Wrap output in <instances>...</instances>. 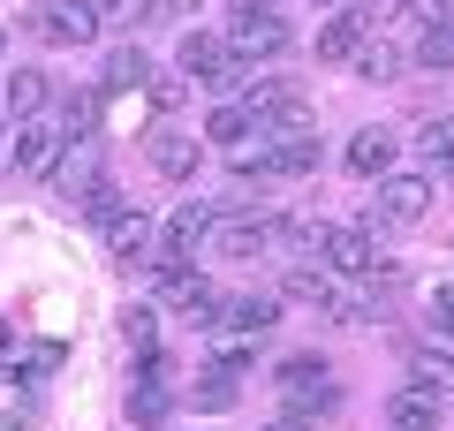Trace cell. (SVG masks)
Listing matches in <instances>:
<instances>
[{
    "mask_svg": "<svg viewBox=\"0 0 454 431\" xmlns=\"http://www.w3.org/2000/svg\"><path fill=\"white\" fill-rule=\"evenodd\" d=\"M38 106H46V76H38V68H16V76H8V114H16V121H38Z\"/></svg>",
    "mask_w": 454,
    "mask_h": 431,
    "instance_id": "22",
    "label": "cell"
},
{
    "mask_svg": "<svg viewBox=\"0 0 454 431\" xmlns=\"http://www.w3.org/2000/svg\"><path fill=\"white\" fill-rule=\"evenodd\" d=\"M8 341H16V333H8V318H0V349H8Z\"/></svg>",
    "mask_w": 454,
    "mask_h": 431,
    "instance_id": "42",
    "label": "cell"
},
{
    "mask_svg": "<svg viewBox=\"0 0 454 431\" xmlns=\"http://www.w3.org/2000/svg\"><path fill=\"white\" fill-rule=\"evenodd\" d=\"M145 91H152V106H160V114H175L182 98H190V76H182V68H152Z\"/></svg>",
    "mask_w": 454,
    "mask_h": 431,
    "instance_id": "26",
    "label": "cell"
},
{
    "mask_svg": "<svg viewBox=\"0 0 454 431\" xmlns=\"http://www.w3.org/2000/svg\"><path fill=\"white\" fill-rule=\"evenodd\" d=\"M220 318L235 325V333L258 341V333H273V325H280V303H273V295H235V303H220Z\"/></svg>",
    "mask_w": 454,
    "mask_h": 431,
    "instance_id": "15",
    "label": "cell"
},
{
    "mask_svg": "<svg viewBox=\"0 0 454 431\" xmlns=\"http://www.w3.org/2000/svg\"><path fill=\"white\" fill-rule=\"evenodd\" d=\"M243 364H250V349H220V356H212V371H220V379H235Z\"/></svg>",
    "mask_w": 454,
    "mask_h": 431,
    "instance_id": "36",
    "label": "cell"
},
{
    "mask_svg": "<svg viewBox=\"0 0 454 431\" xmlns=\"http://www.w3.org/2000/svg\"><path fill=\"white\" fill-rule=\"evenodd\" d=\"M61 121H46V114H38V121H16V144H8V167H16V175H53V167H61Z\"/></svg>",
    "mask_w": 454,
    "mask_h": 431,
    "instance_id": "6",
    "label": "cell"
},
{
    "mask_svg": "<svg viewBox=\"0 0 454 431\" xmlns=\"http://www.w3.org/2000/svg\"><path fill=\"white\" fill-rule=\"evenodd\" d=\"M23 23H31V38H46V46H91V38H98L91 0H38Z\"/></svg>",
    "mask_w": 454,
    "mask_h": 431,
    "instance_id": "4",
    "label": "cell"
},
{
    "mask_svg": "<svg viewBox=\"0 0 454 431\" xmlns=\"http://www.w3.org/2000/svg\"><path fill=\"white\" fill-rule=\"evenodd\" d=\"M265 167L273 175H318V137H273L265 144Z\"/></svg>",
    "mask_w": 454,
    "mask_h": 431,
    "instance_id": "17",
    "label": "cell"
},
{
    "mask_svg": "<svg viewBox=\"0 0 454 431\" xmlns=\"http://www.w3.org/2000/svg\"><path fill=\"white\" fill-rule=\"evenodd\" d=\"M318 257H325V272H379L372 227H318Z\"/></svg>",
    "mask_w": 454,
    "mask_h": 431,
    "instance_id": "8",
    "label": "cell"
},
{
    "mask_svg": "<svg viewBox=\"0 0 454 431\" xmlns=\"http://www.w3.org/2000/svg\"><path fill=\"white\" fill-rule=\"evenodd\" d=\"M197 401H205V409H227V401H235V379H212V386H205Z\"/></svg>",
    "mask_w": 454,
    "mask_h": 431,
    "instance_id": "37",
    "label": "cell"
},
{
    "mask_svg": "<svg viewBox=\"0 0 454 431\" xmlns=\"http://www.w3.org/2000/svg\"><path fill=\"white\" fill-rule=\"evenodd\" d=\"M348 68H356V76H394V68H402V61H394V46H387V38H364V46H356V61H348Z\"/></svg>",
    "mask_w": 454,
    "mask_h": 431,
    "instance_id": "28",
    "label": "cell"
},
{
    "mask_svg": "<svg viewBox=\"0 0 454 431\" xmlns=\"http://www.w3.org/2000/svg\"><path fill=\"white\" fill-rule=\"evenodd\" d=\"M387 424H394V431H439V401L417 394V386H402V394H394V409H387Z\"/></svg>",
    "mask_w": 454,
    "mask_h": 431,
    "instance_id": "20",
    "label": "cell"
},
{
    "mask_svg": "<svg viewBox=\"0 0 454 431\" xmlns=\"http://www.w3.org/2000/svg\"><path fill=\"white\" fill-rule=\"evenodd\" d=\"M175 68L190 83H212V91H235V83L250 76L235 53H227V38H212V31H182V46H175Z\"/></svg>",
    "mask_w": 454,
    "mask_h": 431,
    "instance_id": "1",
    "label": "cell"
},
{
    "mask_svg": "<svg viewBox=\"0 0 454 431\" xmlns=\"http://www.w3.org/2000/svg\"><path fill=\"white\" fill-rule=\"evenodd\" d=\"M152 167H160L167 182L197 175V137H190V129H160V137H152Z\"/></svg>",
    "mask_w": 454,
    "mask_h": 431,
    "instance_id": "10",
    "label": "cell"
},
{
    "mask_svg": "<svg viewBox=\"0 0 454 431\" xmlns=\"http://www.w3.org/2000/svg\"><path fill=\"white\" fill-rule=\"evenodd\" d=\"M273 386L288 394V409H295V416L333 409V379H325V364H318V356H288V364L273 371Z\"/></svg>",
    "mask_w": 454,
    "mask_h": 431,
    "instance_id": "5",
    "label": "cell"
},
{
    "mask_svg": "<svg viewBox=\"0 0 454 431\" xmlns=\"http://www.w3.org/2000/svg\"><path fill=\"white\" fill-rule=\"evenodd\" d=\"M152 280H160V295L182 310L190 325H220V287L205 280V272H190V265H167V257H152Z\"/></svg>",
    "mask_w": 454,
    "mask_h": 431,
    "instance_id": "2",
    "label": "cell"
},
{
    "mask_svg": "<svg viewBox=\"0 0 454 431\" xmlns=\"http://www.w3.org/2000/svg\"><path fill=\"white\" fill-rule=\"evenodd\" d=\"M106 250L121 257V265H137V257L152 250V220H145V212H114V220H106Z\"/></svg>",
    "mask_w": 454,
    "mask_h": 431,
    "instance_id": "14",
    "label": "cell"
},
{
    "mask_svg": "<svg viewBox=\"0 0 454 431\" xmlns=\"http://www.w3.org/2000/svg\"><path fill=\"white\" fill-rule=\"evenodd\" d=\"M227 53H235V61H273V53H288V23L273 16V8H265V16H235V31H227Z\"/></svg>",
    "mask_w": 454,
    "mask_h": 431,
    "instance_id": "7",
    "label": "cell"
},
{
    "mask_svg": "<svg viewBox=\"0 0 454 431\" xmlns=\"http://www.w3.org/2000/svg\"><path fill=\"white\" fill-rule=\"evenodd\" d=\"M152 16V0H91V23L98 31H129V23Z\"/></svg>",
    "mask_w": 454,
    "mask_h": 431,
    "instance_id": "25",
    "label": "cell"
},
{
    "mask_svg": "<svg viewBox=\"0 0 454 431\" xmlns=\"http://www.w3.org/2000/svg\"><path fill=\"white\" fill-rule=\"evenodd\" d=\"M212 250L220 257H258L265 250V220H243V212H235V220H212Z\"/></svg>",
    "mask_w": 454,
    "mask_h": 431,
    "instance_id": "12",
    "label": "cell"
},
{
    "mask_svg": "<svg viewBox=\"0 0 454 431\" xmlns=\"http://www.w3.org/2000/svg\"><path fill=\"white\" fill-rule=\"evenodd\" d=\"M417 152H424L432 167H454V114H439V121L424 129V137H417Z\"/></svg>",
    "mask_w": 454,
    "mask_h": 431,
    "instance_id": "27",
    "label": "cell"
},
{
    "mask_svg": "<svg viewBox=\"0 0 454 431\" xmlns=\"http://www.w3.org/2000/svg\"><path fill=\"white\" fill-rule=\"evenodd\" d=\"M348 167H356L364 182L394 175V137H387V129H356V137H348Z\"/></svg>",
    "mask_w": 454,
    "mask_h": 431,
    "instance_id": "11",
    "label": "cell"
},
{
    "mask_svg": "<svg viewBox=\"0 0 454 431\" xmlns=\"http://www.w3.org/2000/svg\"><path fill=\"white\" fill-rule=\"evenodd\" d=\"M417 68H454V31H424V46H417Z\"/></svg>",
    "mask_w": 454,
    "mask_h": 431,
    "instance_id": "30",
    "label": "cell"
},
{
    "mask_svg": "<svg viewBox=\"0 0 454 431\" xmlns=\"http://www.w3.org/2000/svg\"><path fill=\"white\" fill-rule=\"evenodd\" d=\"M424 212H432V182H424V175H379L372 227H417Z\"/></svg>",
    "mask_w": 454,
    "mask_h": 431,
    "instance_id": "3",
    "label": "cell"
},
{
    "mask_svg": "<svg viewBox=\"0 0 454 431\" xmlns=\"http://www.w3.org/2000/svg\"><path fill=\"white\" fill-rule=\"evenodd\" d=\"M235 16H265V0H235Z\"/></svg>",
    "mask_w": 454,
    "mask_h": 431,
    "instance_id": "41",
    "label": "cell"
},
{
    "mask_svg": "<svg viewBox=\"0 0 454 431\" xmlns=\"http://www.w3.org/2000/svg\"><path fill=\"white\" fill-rule=\"evenodd\" d=\"M280 295H288V303H318V310H333V303H340V287H333V272H325V265H295Z\"/></svg>",
    "mask_w": 454,
    "mask_h": 431,
    "instance_id": "18",
    "label": "cell"
},
{
    "mask_svg": "<svg viewBox=\"0 0 454 431\" xmlns=\"http://www.w3.org/2000/svg\"><path fill=\"white\" fill-rule=\"evenodd\" d=\"M325 318H340V325H364V318H372V303H356V295H340V303L325 310Z\"/></svg>",
    "mask_w": 454,
    "mask_h": 431,
    "instance_id": "34",
    "label": "cell"
},
{
    "mask_svg": "<svg viewBox=\"0 0 454 431\" xmlns=\"http://www.w3.org/2000/svg\"><path fill=\"white\" fill-rule=\"evenodd\" d=\"M98 114H106V91L91 83V91H76V98H68V114H61V137H91V129H98Z\"/></svg>",
    "mask_w": 454,
    "mask_h": 431,
    "instance_id": "24",
    "label": "cell"
},
{
    "mask_svg": "<svg viewBox=\"0 0 454 431\" xmlns=\"http://www.w3.org/2000/svg\"><path fill=\"white\" fill-rule=\"evenodd\" d=\"M424 318H432V333H439V341H454V287H439L432 303H424Z\"/></svg>",
    "mask_w": 454,
    "mask_h": 431,
    "instance_id": "32",
    "label": "cell"
},
{
    "mask_svg": "<svg viewBox=\"0 0 454 431\" xmlns=\"http://www.w3.org/2000/svg\"><path fill=\"white\" fill-rule=\"evenodd\" d=\"M409 386H417V394H454V356L447 349H417V356H409Z\"/></svg>",
    "mask_w": 454,
    "mask_h": 431,
    "instance_id": "16",
    "label": "cell"
},
{
    "mask_svg": "<svg viewBox=\"0 0 454 431\" xmlns=\"http://www.w3.org/2000/svg\"><path fill=\"white\" fill-rule=\"evenodd\" d=\"M0 53H8V31H0Z\"/></svg>",
    "mask_w": 454,
    "mask_h": 431,
    "instance_id": "43",
    "label": "cell"
},
{
    "mask_svg": "<svg viewBox=\"0 0 454 431\" xmlns=\"http://www.w3.org/2000/svg\"><path fill=\"white\" fill-rule=\"evenodd\" d=\"M409 8H417L432 31H454V0H409Z\"/></svg>",
    "mask_w": 454,
    "mask_h": 431,
    "instance_id": "33",
    "label": "cell"
},
{
    "mask_svg": "<svg viewBox=\"0 0 454 431\" xmlns=\"http://www.w3.org/2000/svg\"><path fill=\"white\" fill-rule=\"evenodd\" d=\"M76 205H83V220H98V227H106V220H114V212H121V197H114V182H106V175H98V182H91V190H83V197H76Z\"/></svg>",
    "mask_w": 454,
    "mask_h": 431,
    "instance_id": "29",
    "label": "cell"
},
{
    "mask_svg": "<svg viewBox=\"0 0 454 431\" xmlns=\"http://www.w3.org/2000/svg\"><path fill=\"white\" fill-rule=\"evenodd\" d=\"M190 8H205V0H152V16H190Z\"/></svg>",
    "mask_w": 454,
    "mask_h": 431,
    "instance_id": "39",
    "label": "cell"
},
{
    "mask_svg": "<svg viewBox=\"0 0 454 431\" xmlns=\"http://www.w3.org/2000/svg\"><path fill=\"white\" fill-rule=\"evenodd\" d=\"M250 129H258V121H250V106H220V114L205 121V144H220V152H243Z\"/></svg>",
    "mask_w": 454,
    "mask_h": 431,
    "instance_id": "21",
    "label": "cell"
},
{
    "mask_svg": "<svg viewBox=\"0 0 454 431\" xmlns=\"http://www.w3.org/2000/svg\"><path fill=\"white\" fill-rule=\"evenodd\" d=\"M53 182H61V197H83V190L98 182V152H91V144H83V152H68V160L53 167Z\"/></svg>",
    "mask_w": 454,
    "mask_h": 431,
    "instance_id": "23",
    "label": "cell"
},
{
    "mask_svg": "<svg viewBox=\"0 0 454 431\" xmlns=\"http://www.w3.org/2000/svg\"><path fill=\"white\" fill-rule=\"evenodd\" d=\"M265 431H310V416H295V409H280V416H273V424H265Z\"/></svg>",
    "mask_w": 454,
    "mask_h": 431,
    "instance_id": "40",
    "label": "cell"
},
{
    "mask_svg": "<svg viewBox=\"0 0 454 431\" xmlns=\"http://www.w3.org/2000/svg\"><path fill=\"white\" fill-rule=\"evenodd\" d=\"M402 8H409V0H364L356 16H364V23H387V16H402Z\"/></svg>",
    "mask_w": 454,
    "mask_h": 431,
    "instance_id": "35",
    "label": "cell"
},
{
    "mask_svg": "<svg viewBox=\"0 0 454 431\" xmlns=\"http://www.w3.org/2000/svg\"><path fill=\"white\" fill-rule=\"evenodd\" d=\"M205 235H212V212L205 205H175V212H167V227H160V257H167V265H190V250Z\"/></svg>",
    "mask_w": 454,
    "mask_h": 431,
    "instance_id": "9",
    "label": "cell"
},
{
    "mask_svg": "<svg viewBox=\"0 0 454 431\" xmlns=\"http://www.w3.org/2000/svg\"><path fill=\"white\" fill-rule=\"evenodd\" d=\"M152 333H160V318H152L145 303H137V310H121V341H129V349H152Z\"/></svg>",
    "mask_w": 454,
    "mask_h": 431,
    "instance_id": "31",
    "label": "cell"
},
{
    "mask_svg": "<svg viewBox=\"0 0 454 431\" xmlns=\"http://www.w3.org/2000/svg\"><path fill=\"white\" fill-rule=\"evenodd\" d=\"M16 424H23V401L8 394V386H0V431H16Z\"/></svg>",
    "mask_w": 454,
    "mask_h": 431,
    "instance_id": "38",
    "label": "cell"
},
{
    "mask_svg": "<svg viewBox=\"0 0 454 431\" xmlns=\"http://www.w3.org/2000/svg\"><path fill=\"white\" fill-rule=\"evenodd\" d=\"M145 83H152V61H145V53H137V46H121V53H106V76H98V91H145Z\"/></svg>",
    "mask_w": 454,
    "mask_h": 431,
    "instance_id": "19",
    "label": "cell"
},
{
    "mask_svg": "<svg viewBox=\"0 0 454 431\" xmlns=\"http://www.w3.org/2000/svg\"><path fill=\"white\" fill-rule=\"evenodd\" d=\"M364 31H372V23H364L356 8H340V16H333V23H325V31H318V61H356Z\"/></svg>",
    "mask_w": 454,
    "mask_h": 431,
    "instance_id": "13",
    "label": "cell"
}]
</instances>
